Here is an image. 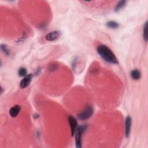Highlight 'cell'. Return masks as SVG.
I'll return each instance as SVG.
<instances>
[{"mask_svg": "<svg viewBox=\"0 0 148 148\" xmlns=\"http://www.w3.org/2000/svg\"><path fill=\"white\" fill-rule=\"evenodd\" d=\"M32 74H28L26 75L20 82V87L21 88H24L28 87L32 80Z\"/></svg>", "mask_w": 148, "mask_h": 148, "instance_id": "6", "label": "cell"}, {"mask_svg": "<svg viewBox=\"0 0 148 148\" xmlns=\"http://www.w3.org/2000/svg\"><path fill=\"white\" fill-rule=\"evenodd\" d=\"M1 49L5 55H6L8 56L10 55V51H9L8 47L6 46V45H1Z\"/></svg>", "mask_w": 148, "mask_h": 148, "instance_id": "13", "label": "cell"}, {"mask_svg": "<svg viewBox=\"0 0 148 148\" xmlns=\"http://www.w3.org/2000/svg\"><path fill=\"white\" fill-rule=\"evenodd\" d=\"M106 26L112 29H116L119 27V24L116 21H109L106 23Z\"/></svg>", "mask_w": 148, "mask_h": 148, "instance_id": "11", "label": "cell"}, {"mask_svg": "<svg viewBox=\"0 0 148 148\" xmlns=\"http://www.w3.org/2000/svg\"><path fill=\"white\" fill-rule=\"evenodd\" d=\"M68 121L69 123V125L71 126V135L73 136L75 134L76 129L77 128V121L76 119L73 117V116H69L68 117Z\"/></svg>", "mask_w": 148, "mask_h": 148, "instance_id": "7", "label": "cell"}, {"mask_svg": "<svg viewBox=\"0 0 148 148\" xmlns=\"http://www.w3.org/2000/svg\"><path fill=\"white\" fill-rule=\"evenodd\" d=\"M87 125H81L77 127L75 134V143L77 148L82 147V138L83 134L87 129Z\"/></svg>", "mask_w": 148, "mask_h": 148, "instance_id": "2", "label": "cell"}, {"mask_svg": "<svg viewBox=\"0 0 148 148\" xmlns=\"http://www.w3.org/2000/svg\"><path fill=\"white\" fill-rule=\"evenodd\" d=\"M27 69L25 68H20L18 71V74L20 76L23 77V76H25L27 75Z\"/></svg>", "mask_w": 148, "mask_h": 148, "instance_id": "14", "label": "cell"}, {"mask_svg": "<svg viewBox=\"0 0 148 148\" xmlns=\"http://www.w3.org/2000/svg\"><path fill=\"white\" fill-rule=\"evenodd\" d=\"M143 38L146 42L147 41V21H146L143 28Z\"/></svg>", "mask_w": 148, "mask_h": 148, "instance_id": "12", "label": "cell"}, {"mask_svg": "<svg viewBox=\"0 0 148 148\" xmlns=\"http://www.w3.org/2000/svg\"><path fill=\"white\" fill-rule=\"evenodd\" d=\"M132 120L130 116H128L125 120V135L127 138L130 136Z\"/></svg>", "mask_w": 148, "mask_h": 148, "instance_id": "5", "label": "cell"}, {"mask_svg": "<svg viewBox=\"0 0 148 148\" xmlns=\"http://www.w3.org/2000/svg\"><path fill=\"white\" fill-rule=\"evenodd\" d=\"M97 50L101 57L106 62L110 64H118V60L115 54L107 46L104 45H99Z\"/></svg>", "mask_w": 148, "mask_h": 148, "instance_id": "1", "label": "cell"}, {"mask_svg": "<svg viewBox=\"0 0 148 148\" xmlns=\"http://www.w3.org/2000/svg\"><path fill=\"white\" fill-rule=\"evenodd\" d=\"M61 36V32L59 31H51L49 33H48L46 36L45 38L48 41H55L57 40Z\"/></svg>", "mask_w": 148, "mask_h": 148, "instance_id": "4", "label": "cell"}, {"mask_svg": "<svg viewBox=\"0 0 148 148\" xmlns=\"http://www.w3.org/2000/svg\"><path fill=\"white\" fill-rule=\"evenodd\" d=\"M126 3H127V1H126L123 0V1H119V2L117 3V5H116V7H115V8H114V11H115V12H119V11H120L121 9H123V8L124 7V6L125 5Z\"/></svg>", "mask_w": 148, "mask_h": 148, "instance_id": "10", "label": "cell"}, {"mask_svg": "<svg viewBox=\"0 0 148 148\" xmlns=\"http://www.w3.org/2000/svg\"><path fill=\"white\" fill-rule=\"evenodd\" d=\"M131 76L134 80H138L141 77L140 72L138 69H134L131 72Z\"/></svg>", "mask_w": 148, "mask_h": 148, "instance_id": "9", "label": "cell"}, {"mask_svg": "<svg viewBox=\"0 0 148 148\" xmlns=\"http://www.w3.org/2000/svg\"><path fill=\"white\" fill-rule=\"evenodd\" d=\"M21 110V106L18 105H16L12 106L9 110V114L12 117H16Z\"/></svg>", "mask_w": 148, "mask_h": 148, "instance_id": "8", "label": "cell"}, {"mask_svg": "<svg viewBox=\"0 0 148 148\" xmlns=\"http://www.w3.org/2000/svg\"><path fill=\"white\" fill-rule=\"evenodd\" d=\"M56 68H57V65H51V66H50V68H49V70L51 71H52L55 70Z\"/></svg>", "mask_w": 148, "mask_h": 148, "instance_id": "15", "label": "cell"}, {"mask_svg": "<svg viewBox=\"0 0 148 148\" xmlns=\"http://www.w3.org/2000/svg\"><path fill=\"white\" fill-rule=\"evenodd\" d=\"M93 113V109L91 106H87L85 109L77 115V118L81 120L88 119Z\"/></svg>", "mask_w": 148, "mask_h": 148, "instance_id": "3", "label": "cell"}]
</instances>
